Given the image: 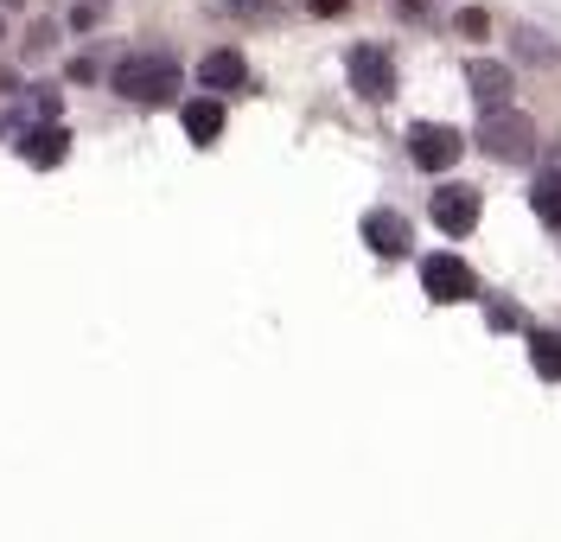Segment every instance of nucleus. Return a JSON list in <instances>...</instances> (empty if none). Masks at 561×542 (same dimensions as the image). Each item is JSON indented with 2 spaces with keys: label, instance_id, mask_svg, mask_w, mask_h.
Masks as SVG:
<instances>
[{
  "label": "nucleus",
  "instance_id": "nucleus-5",
  "mask_svg": "<svg viewBox=\"0 0 561 542\" xmlns=\"http://www.w3.org/2000/svg\"><path fill=\"white\" fill-rule=\"evenodd\" d=\"M421 288L447 307V300H472V293H479V275H472L459 255L440 250V255H421Z\"/></svg>",
  "mask_w": 561,
  "mask_h": 542
},
{
  "label": "nucleus",
  "instance_id": "nucleus-20",
  "mask_svg": "<svg viewBox=\"0 0 561 542\" xmlns=\"http://www.w3.org/2000/svg\"><path fill=\"white\" fill-rule=\"evenodd\" d=\"M0 7H13V13H20V7H26V0H0Z\"/></svg>",
  "mask_w": 561,
  "mask_h": 542
},
{
  "label": "nucleus",
  "instance_id": "nucleus-4",
  "mask_svg": "<svg viewBox=\"0 0 561 542\" xmlns=\"http://www.w3.org/2000/svg\"><path fill=\"white\" fill-rule=\"evenodd\" d=\"M459 153H466V141H459V128H447V122H415L409 128V160H415L421 173H447Z\"/></svg>",
  "mask_w": 561,
  "mask_h": 542
},
{
  "label": "nucleus",
  "instance_id": "nucleus-16",
  "mask_svg": "<svg viewBox=\"0 0 561 542\" xmlns=\"http://www.w3.org/2000/svg\"><path fill=\"white\" fill-rule=\"evenodd\" d=\"M20 45H26V58H51V45H58V26H51V20H33Z\"/></svg>",
  "mask_w": 561,
  "mask_h": 542
},
{
  "label": "nucleus",
  "instance_id": "nucleus-15",
  "mask_svg": "<svg viewBox=\"0 0 561 542\" xmlns=\"http://www.w3.org/2000/svg\"><path fill=\"white\" fill-rule=\"evenodd\" d=\"M454 33L479 45V38L491 33V13H485V7H459V13H454Z\"/></svg>",
  "mask_w": 561,
  "mask_h": 542
},
{
  "label": "nucleus",
  "instance_id": "nucleus-3",
  "mask_svg": "<svg viewBox=\"0 0 561 542\" xmlns=\"http://www.w3.org/2000/svg\"><path fill=\"white\" fill-rule=\"evenodd\" d=\"M345 83L364 103H389L396 96V65H389L383 45H351L345 51Z\"/></svg>",
  "mask_w": 561,
  "mask_h": 542
},
{
  "label": "nucleus",
  "instance_id": "nucleus-18",
  "mask_svg": "<svg viewBox=\"0 0 561 542\" xmlns=\"http://www.w3.org/2000/svg\"><path fill=\"white\" fill-rule=\"evenodd\" d=\"M307 7H313V13H319V20H339V13H345V7H351V0H307Z\"/></svg>",
  "mask_w": 561,
  "mask_h": 542
},
{
  "label": "nucleus",
  "instance_id": "nucleus-11",
  "mask_svg": "<svg viewBox=\"0 0 561 542\" xmlns=\"http://www.w3.org/2000/svg\"><path fill=\"white\" fill-rule=\"evenodd\" d=\"M364 237H370V250H383V255H409V223L396 211H370L364 217Z\"/></svg>",
  "mask_w": 561,
  "mask_h": 542
},
{
  "label": "nucleus",
  "instance_id": "nucleus-13",
  "mask_svg": "<svg viewBox=\"0 0 561 542\" xmlns=\"http://www.w3.org/2000/svg\"><path fill=\"white\" fill-rule=\"evenodd\" d=\"M529 205H536V217H542V223L561 237V173H536V185H529Z\"/></svg>",
  "mask_w": 561,
  "mask_h": 542
},
{
  "label": "nucleus",
  "instance_id": "nucleus-10",
  "mask_svg": "<svg viewBox=\"0 0 561 542\" xmlns=\"http://www.w3.org/2000/svg\"><path fill=\"white\" fill-rule=\"evenodd\" d=\"M179 122H185V135L198 147H210L224 135V96H198V103H179Z\"/></svg>",
  "mask_w": 561,
  "mask_h": 542
},
{
  "label": "nucleus",
  "instance_id": "nucleus-1",
  "mask_svg": "<svg viewBox=\"0 0 561 542\" xmlns=\"http://www.w3.org/2000/svg\"><path fill=\"white\" fill-rule=\"evenodd\" d=\"M115 96L140 108H173L179 103V58L173 51H128L115 65Z\"/></svg>",
  "mask_w": 561,
  "mask_h": 542
},
{
  "label": "nucleus",
  "instance_id": "nucleus-19",
  "mask_svg": "<svg viewBox=\"0 0 561 542\" xmlns=\"http://www.w3.org/2000/svg\"><path fill=\"white\" fill-rule=\"evenodd\" d=\"M396 7H402L409 20H427V13H434V0H396Z\"/></svg>",
  "mask_w": 561,
  "mask_h": 542
},
{
  "label": "nucleus",
  "instance_id": "nucleus-8",
  "mask_svg": "<svg viewBox=\"0 0 561 542\" xmlns=\"http://www.w3.org/2000/svg\"><path fill=\"white\" fill-rule=\"evenodd\" d=\"M511 51H517V65H536V71H556L561 65V45L549 26H536V20H517L511 26Z\"/></svg>",
  "mask_w": 561,
  "mask_h": 542
},
{
  "label": "nucleus",
  "instance_id": "nucleus-7",
  "mask_svg": "<svg viewBox=\"0 0 561 542\" xmlns=\"http://www.w3.org/2000/svg\"><path fill=\"white\" fill-rule=\"evenodd\" d=\"M466 83H472V96H479V115L511 108V65H497V58H472V65H466Z\"/></svg>",
  "mask_w": 561,
  "mask_h": 542
},
{
  "label": "nucleus",
  "instance_id": "nucleus-17",
  "mask_svg": "<svg viewBox=\"0 0 561 542\" xmlns=\"http://www.w3.org/2000/svg\"><path fill=\"white\" fill-rule=\"evenodd\" d=\"M96 20H103V7H70V26H77V33H83V26H96Z\"/></svg>",
  "mask_w": 561,
  "mask_h": 542
},
{
  "label": "nucleus",
  "instance_id": "nucleus-14",
  "mask_svg": "<svg viewBox=\"0 0 561 542\" xmlns=\"http://www.w3.org/2000/svg\"><path fill=\"white\" fill-rule=\"evenodd\" d=\"M529 358H536V370L549 383H561V338L556 332H529Z\"/></svg>",
  "mask_w": 561,
  "mask_h": 542
},
{
  "label": "nucleus",
  "instance_id": "nucleus-9",
  "mask_svg": "<svg viewBox=\"0 0 561 542\" xmlns=\"http://www.w3.org/2000/svg\"><path fill=\"white\" fill-rule=\"evenodd\" d=\"M198 77L210 83V96H224V90H243V51H230V45H217V51H205V65H198Z\"/></svg>",
  "mask_w": 561,
  "mask_h": 542
},
{
  "label": "nucleus",
  "instance_id": "nucleus-12",
  "mask_svg": "<svg viewBox=\"0 0 561 542\" xmlns=\"http://www.w3.org/2000/svg\"><path fill=\"white\" fill-rule=\"evenodd\" d=\"M20 160L58 166V160H65V128H26V135H20Z\"/></svg>",
  "mask_w": 561,
  "mask_h": 542
},
{
  "label": "nucleus",
  "instance_id": "nucleus-2",
  "mask_svg": "<svg viewBox=\"0 0 561 542\" xmlns=\"http://www.w3.org/2000/svg\"><path fill=\"white\" fill-rule=\"evenodd\" d=\"M536 147H542V135H536V122H529L524 108H491V115H479V153L504 160V166H529Z\"/></svg>",
  "mask_w": 561,
  "mask_h": 542
},
{
  "label": "nucleus",
  "instance_id": "nucleus-6",
  "mask_svg": "<svg viewBox=\"0 0 561 542\" xmlns=\"http://www.w3.org/2000/svg\"><path fill=\"white\" fill-rule=\"evenodd\" d=\"M472 223H479V192H472V185H440V192H434V230L466 237Z\"/></svg>",
  "mask_w": 561,
  "mask_h": 542
}]
</instances>
